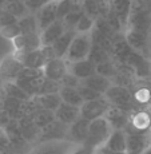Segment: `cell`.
I'll return each mask as SVG.
<instances>
[{
	"mask_svg": "<svg viewBox=\"0 0 151 154\" xmlns=\"http://www.w3.org/2000/svg\"><path fill=\"white\" fill-rule=\"evenodd\" d=\"M98 150L94 149L91 146H87V145H80L78 149L75 150L72 154H96Z\"/></svg>",
	"mask_w": 151,
	"mask_h": 154,
	"instance_id": "cell-37",
	"label": "cell"
},
{
	"mask_svg": "<svg viewBox=\"0 0 151 154\" xmlns=\"http://www.w3.org/2000/svg\"><path fill=\"white\" fill-rule=\"evenodd\" d=\"M142 154H151V147H147V149L144 150V152L142 153Z\"/></svg>",
	"mask_w": 151,
	"mask_h": 154,
	"instance_id": "cell-40",
	"label": "cell"
},
{
	"mask_svg": "<svg viewBox=\"0 0 151 154\" xmlns=\"http://www.w3.org/2000/svg\"><path fill=\"white\" fill-rule=\"evenodd\" d=\"M17 22H19V20H17ZM0 34H2L3 36L8 38V39L14 40L15 38L19 36V35L22 34V29L19 27V23H15V24H11V26H8V27L0 29Z\"/></svg>",
	"mask_w": 151,
	"mask_h": 154,
	"instance_id": "cell-33",
	"label": "cell"
},
{
	"mask_svg": "<svg viewBox=\"0 0 151 154\" xmlns=\"http://www.w3.org/2000/svg\"><path fill=\"white\" fill-rule=\"evenodd\" d=\"M110 107H111L110 102L103 95L102 98L88 100V102L83 103L80 106V117L86 118L87 121L91 122V121L98 119V118H100V117H104L106 112L108 111Z\"/></svg>",
	"mask_w": 151,
	"mask_h": 154,
	"instance_id": "cell-8",
	"label": "cell"
},
{
	"mask_svg": "<svg viewBox=\"0 0 151 154\" xmlns=\"http://www.w3.org/2000/svg\"><path fill=\"white\" fill-rule=\"evenodd\" d=\"M50 2H51V0H24L26 5H27L28 11L31 14H36L41 7H44V5Z\"/></svg>",
	"mask_w": 151,
	"mask_h": 154,
	"instance_id": "cell-36",
	"label": "cell"
},
{
	"mask_svg": "<svg viewBox=\"0 0 151 154\" xmlns=\"http://www.w3.org/2000/svg\"><path fill=\"white\" fill-rule=\"evenodd\" d=\"M88 129H90V121H87L83 117H79L75 122L68 126L67 140L76 145H84L88 135Z\"/></svg>",
	"mask_w": 151,
	"mask_h": 154,
	"instance_id": "cell-11",
	"label": "cell"
},
{
	"mask_svg": "<svg viewBox=\"0 0 151 154\" xmlns=\"http://www.w3.org/2000/svg\"><path fill=\"white\" fill-rule=\"evenodd\" d=\"M55 117L58 121H60V122L70 126L71 123H74L80 117V107L68 105L66 102H62L60 106L55 110Z\"/></svg>",
	"mask_w": 151,
	"mask_h": 154,
	"instance_id": "cell-18",
	"label": "cell"
},
{
	"mask_svg": "<svg viewBox=\"0 0 151 154\" xmlns=\"http://www.w3.org/2000/svg\"><path fill=\"white\" fill-rule=\"evenodd\" d=\"M3 10L8 11L14 16H16L17 19H20V17L29 14L24 0H5V3L3 4Z\"/></svg>",
	"mask_w": 151,
	"mask_h": 154,
	"instance_id": "cell-25",
	"label": "cell"
},
{
	"mask_svg": "<svg viewBox=\"0 0 151 154\" xmlns=\"http://www.w3.org/2000/svg\"><path fill=\"white\" fill-rule=\"evenodd\" d=\"M68 71H71L76 78L83 81V79L88 78V76L94 75L96 72V64L87 58V59H83V60L68 63Z\"/></svg>",
	"mask_w": 151,
	"mask_h": 154,
	"instance_id": "cell-17",
	"label": "cell"
},
{
	"mask_svg": "<svg viewBox=\"0 0 151 154\" xmlns=\"http://www.w3.org/2000/svg\"><path fill=\"white\" fill-rule=\"evenodd\" d=\"M59 95L62 98V102H66L68 105L72 106H80L84 103L82 95L79 94L78 87H68V86H60V90H59Z\"/></svg>",
	"mask_w": 151,
	"mask_h": 154,
	"instance_id": "cell-24",
	"label": "cell"
},
{
	"mask_svg": "<svg viewBox=\"0 0 151 154\" xmlns=\"http://www.w3.org/2000/svg\"><path fill=\"white\" fill-rule=\"evenodd\" d=\"M43 79H44L43 70L23 67L20 70V72L17 74L16 79H15V83L19 86L20 88H23L32 98V97L39 95Z\"/></svg>",
	"mask_w": 151,
	"mask_h": 154,
	"instance_id": "cell-2",
	"label": "cell"
},
{
	"mask_svg": "<svg viewBox=\"0 0 151 154\" xmlns=\"http://www.w3.org/2000/svg\"><path fill=\"white\" fill-rule=\"evenodd\" d=\"M78 90H79V94L82 95V98L84 102H88V100H94V99H98V98H102L103 94L98 93V91H95L94 88L88 87V86L83 85L80 83L78 86Z\"/></svg>",
	"mask_w": 151,
	"mask_h": 154,
	"instance_id": "cell-32",
	"label": "cell"
},
{
	"mask_svg": "<svg viewBox=\"0 0 151 154\" xmlns=\"http://www.w3.org/2000/svg\"><path fill=\"white\" fill-rule=\"evenodd\" d=\"M84 14H86L84 10H76V11L70 12L63 19V23H64V26H66V28L67 29H75L76 24H78V22H79V19H80Z\"/></svg>",
	"mask_w": 151,
	"mask_h": 154,
	"instance_id": "cell-31",
	"label": "cell"
},
{
	"mask_svg": "<svg viewBox=\"0 0 151 154\" xmlns=\"http://www.w3.org/2000/svg\"><path fill=\"white\" fill-rule=\"evenodd\" d=\"M4 94L8 97H12V98H17V99H22V100H26V102H28L29 98L31 97L28 95L27 93H26L23 88H20L19 86L16 83H11V82H8V83L4 85Z\"/></svg>",
	"mask_w": 151,
	"mask_h": 154,
	"instance_id": "cell-28",
	"label": "cell"
},
{
	"mask_svg": "<svg viewBox=\"0 0 151 154\" xmlns=\"http://www.w3.org/2000/svg\"><path fill=\"white\" fill-rule=\"evenodd\" d=\"M94 24H95V20L92 16H90L88 14H84L83 16L79 19L78 24L75 27L76 34H86V32H90L92 29Z\"/></svg>",
	"mask_w": 151,
	"mask_h": 154,
	"instance_id": "cell-29",
	"label": "cell"
},
{
	"mask_svg": "<svg viewBox=\"0 0 151 154\" xmlns=\"http://www.w3.org/2000/svg\"><path fill=\"white\" fill-rule=\"evenodd\" d=\"M0 150L3 154H16V150L14 149L12 143L2 125H0Z\"/></svg>",
	"mask_w": 151,
	"mask_h": 154,
	"instance_id": "cell-30",
	"label": "cell"
},
{
	"mask_svg": "<svg viewBox=\"0 0 151 154\" xmlns=\"http://www.w3.org/2000/svg\"><path fill=\"white\" fill-rule=\"evenodd\" d=\"M98 152L100 154H126V152H112V150H108L107 147L102 146L100 149H98Z\"/></svg>",
	"mask_w": 151,
	"mask_h": 154,
	"instance_id": "cell-38",
	"label": "cell"
},
{
	"mask_svg": "<svg viewBox=\"0 0 151 154\" xmlns=\"http://www.w3.org/2000/svg\"><path fill=\"white\" fill-rule=\"evenodd\" d=\"M2 11H3V7H2V5H0V12H2Z\"/></svg>",
	"mask_w": 151,
	"mask_h": 154,
	"instance_id": "cell-43",
	"label": "cell"
},
{
	"mask_svg": "<svg viewBox=\"0 0 151 154\" xmlns=\"http://www.w3.org/2000/svg\"><path fill=\"white\" fill-rule=\"evenodd\" d=\"M149 147H151V133H150V140H149Z\"/></svg>",
	"mask_w": 151,
	"mask_h": 154,
	"instance_id": "cell-41",
	"label": "cell"
},
{
	"mask_svg": "<svg viewBox=\"0 0 151 154\" xmlns=\"http://www.w3.org/2000/svg\"><path fill=\"white\" fill-rule=\"evenodd\" d=\"M4 3H5V0H0V5H2V7H3V4H4Z\"/></svg>",
	"mask_w": 151,
	"mask_h": 154,
	"instance_id": "cell-42",
	"label": "cell"
},
{
	"mask_svg": "<svg viewBox=\"0 0 151 154\" xmlns=\"http://www.w3.org/2000/svg\"><path fill=\"white\" fill-rule=\"evenodd\" d=\"M126 42L151 60V0H131L126 22Z\"/></svg>",
	"mask_w": 151,
	"mask_h": 154,
	"instance_id": "cell-1",
	"label": "cell"
},
{
	"mask_svg": "<svg viewBox=\"0 0 151 154\" xmlns=\"http://www.w3.org/2000/svg\"><path fill=\"white\" fill-rule=\"evenodd\" d=\"M96 154H100V153H99V152H96Z\"/></svg>",
	"mask_w": 151,
	"mask_h": 154,
	"instance_id": "cell-44",
	"label": "cell"
},
{
	"mask_svg": "<svg viewBox=\"0 0 151 154\" xmlns=\"http://www.w3.org/2000/svg\"><path fill=\"white\" fill-rule=\"evenodd\" d=\"M86 14L95 17L99 14H108L111 0H82Z\"/></svg>",
	"mask_w": 151,
	"mask_h": 154,
	"instance_id": "cell-22",
	"label": "cell"
},
{
	"mask_svg": "<svg viewBox=\"0 0 151 154\" xmlns=\"http://www.w3.org/2000/svg\"><path fill=\"white\" fill-rule=\"evenodd\" d=\"M0 154H3V153H2V150H0Z\"/></svg>",
	"mask_w": 151,
	"mask_h": 154,
	"instance_id": "cell-45",
	"label": "cell"
},
{
	"mask_svg": "<svg viewBox=\"0 0 151 154\" xmlns=\"http://www.w3.org/2000/svg\"><path fill=\"white\" fill-rule=\"evenodd\" d=\"M126 154H142L140 152H135V150H127Z\"/></svg>",
	"mask_w": 151,
	"mask_h": 154,
	"instance_id": "cell-39",
	"label": "cell"
},
{
	"mask_svg": "<svg viewBox=\"0 0 151 154\" xmlns=\"http://www.w3.org/2000/svg\"><path fill=\"white\" fill-rule=\"evenodd\" d=\"M75 35H76L75 29H66V32L52 44V48H54L56 58H63V59L66 58V55H67V52H68V48H70L71 43H72L74 38H75Z\"/></svg>",
	"mask_w": 151,
	"mask_h": 154,
	"instance_id": "cell-19",
	"label": "cell"
},
{
	"mask_svg": "<svg viewBox=\"0 0 151 154\" xmlns=\"http://www.w3.org/2000/svg\"><path fill=\"white\" fill-rule=\"evenodd\" d=\"M80 79L76 78L75 75H74L71 71L68 72H66V75L62 78L60 81V86H68V87H78L79 85H80Z\"/></svg>",
	"mask_w": 151,
	"mask_h": 154,
	"instance_id": "cell-35",
	"label": "cell"
},
{
	"mask_svg": "<svg viewBox=\"0 0 151 154\" xmlns=\"http://www.w3.org/2000/svg\"><path fill=\"white\" fill-rule=\"evenodd\" d=\"M104 147L112 152H127V137L124 130H112Z\"/></svg>",
	"mask_w": 151,
	"mask_h": 154,
	"instance_id": "cell-20",
	"label": "cell"
},
{
	"mask_svg": "<svg viewBox=\"0 0 151 154\" xmlns=\"http://www.w3.org/2000/svg\"><path fill=\"white\" fill-rule=\"evenodd\" d=\"M32 100L35 102L36 106H39L41 109H46V110H51V111H55L62 103V98L59 95V93L41 94V95L34 97Z\"/></svg>",
	"mask_w": 151,
	"mask_h": 154,
	"instance_id": "cell-21",
	"label": "cell"
},
{
	"mask_svg": "<svg viewBox=\"0 0 151 154\" xmlns=\"http://www.w3.org/2000/svg\"><path fill=\"white\" fill-rule=\"evenodd\" d=\"M91 48H92V39H91L90 32L76 34L64 59H66L68 63L87 59L91 52Z\"/></svg>",
	"mask_w": 151,
	"mask_h": 154,
	"instance_id": "cell-4",
	"label": "cell"
},
{
	"mask_svg": "<svg viewBox=\"0 0 151 154\" xmlns=\"http://www.w3.org/2000/svg\"><path fill=\"white\" fill-rule=\"evenodd\" d=\"M16 52H29L41 47L40 32H31V34H20L14 39Z\"/></svg>",
	"mask_w": 151,
	"mask_h": 154,
	"instance_id": "cell-14",
	"label": "cell"
},
{
	"mask_svg": "<svg viewBox=\"0 0 151 154\" xmlns=\"http://www.w3.org/2000/svg\"><path fill=\"white\" fill-rule=\"evenodd\" d=\"M67 133H68V125L55 119L54 122L48 123L40 129L39 134V142L52 141V140H67Z\"/></svg>",
	"mask_w": 151,
	"mask_h": 154,
	"instance_id": "cell-9",
	"label": "cell"
},
{
	"mask_svg": "<svg viewBox=\"0 0 151 154\" xmlns=\"http://www.w3.org/2000/svg\"><path fill=\"white\" fill-rule=\"evenodd\" d=\"M68 72V62L63 58H54L48 60L43 67V74L46 78L60 83L62 78Z\"/></svg>",
	"mask_w": 151,
	"mask_h": 154,
	"instance_id": "cell-10",
	"label": "cell"
},
{
	"mask_svg": "<svg viewBox=\"0 0 151 154\" xmlns=\"http://www.w3.org/2000/svg\"><path fill=\"white\" fill-rule=\"evenodd\" d=\"M96 72L100 74V75H103V76H106V78L111 79V78H114V76L118 75V67L114 62H111L110 59H107V60H103V62H100V63L96 64Z\"/></svg>",
	"mask_w": 151,
	"mask_h": 154,
	"instance_id": "cell-27",
	"label": "cell"
},
{
	"mask_svg": "<svg viewBox=\"0 0 151 154\" xmlns=\"http://www.w3.org/2000/svg\"><path fill=\"white\" fill-rule=\"evenodd\" d=\"M127 137V150H135V152L143 153L149 147V140H150V127L147 129H140V127L134 126L130 123L124 129Z\"/></svg>",
	"mask_w": 151,
	"mask_h": 154,
	"instance_id": "cell-6",
	"label": "cell"
},
{
	"mask_svg": "<svg viewBox=\"0 0 151 154\" xmlns=\"http://www.w3.org/2000/svg\"><path fill=\"white\" fill-rule=\"evenodd\" d=\"M19 27L22 29V34H31V32H40L39 26H38V20L35 14L29 12L26 16L19 19Z\"/></svg>",
	"mask_w": 151,
	"mask_h": 154,
	"instance_id": "cell-26",
	"label": "cell"
},
{
	"mask_svg": "<svg viewBox=\"0 0 151 154\" xmlns=\"http://www.w3.org/2000/svg\"><path fill=\"white\" fill-rule=\"evenodd\" d=\"M111 133H112V127L110 126V123L107 122V119L104 117H100L98 119L91 121L90 129H88V135L84 145L94 147L96 150L100 149L102 146L106 145Z\"/></svg>",
	"mask_w": 151,
	"mask_h": 154,
	"instance_id": "cell-3",
	"label": "cell"
},
{
	"mask_svg": "<svg viewBox=\"0 0 151 154\" xmlns=\"http://www.w3.org/2000/svg\"><path fill=\"white\" fill-rule=\"evenodd\" d=\"M106 99L110 102L111 106L123 109L126 111H132L135 109V100L132 98L131 93L123 86H112L104 93Z\"/></svg>",
	"mask_w": 151,
	"mask_h": 154,
	"instance_id": "cell-5",
	"label": "cell"
},
{
	"mask_svg": "<svg viewBox=\"0 0 151 154\" xmlns=\"http://www.w3.org/2000/svg\"><path fill=\"white\" fill-rule=\"evenodd\" d=\"M80 83L88 86V87H91V88H94L95 91L103 94V95H104L106 91L111 87L110 79L106 78V76H103V75H100V74H98V72H95L94 75H91V76H88V78L83 79Z\"/></svg>",
	"mask_w": 151,
	"mask_h": 154,
	"instance_id": "cell-23",
	"label": "cell"
},
{
	"mask_svg": "<svg viewBox=\"0 0 151 154\" xmlns=\"http://www.w3.org/2000/svg\"><path fill=\"white\" fill-rule=\"evenodd\" d=\"M66 26H64L63 20H56L51 26H48L46 29L40 32V39L41 46H52L62 35L66 32Z\"/></svg>",
	"mask_w": 151,
	"mask_h": 154,
	"instance_id": "cell-16",
	"label": "cell"
},
{
	"mask_svg": "<svg viewBox=\"0 0 151 154\" xmlns=\"http://www.w3.org/2000/svg\"><path fill=\"white\" fill-rule=\"evenodd\" d=\"M15 58L23 64V67H28V69L43 70L44 64L47 63V59L43 54L41 47L29 52H16Z\"/></svg>",
	"mask_w": 151,
	"mask_h": 154,
	"instance_id": "cell-13",
	"label": "cell"
},
{
	"mask_svg": "<svg viewBox=\"0 0 151 154\" xmlns=\"http://www.w3.org/2000/svg\"><path fill=\"white\" fill-rule=\"evenodd\" d=\"M104 118L107 119V122L110 123L112 130H124L130 123H131L130 112L123 110V109L115 107V106H111V107L108 109V111L106 112Z\"/></svg>",
	"mask_w": 151,
	"mask_h": 154,
	"instance_id": "cell-15",
	"label": "cell"
},
{
	"mask_svg": "<svg viewBox=\"0 0 151 154\" xmlns=\"http://www.w3.org/2000/svg\"><path fill=\"white\" fill-rule=\"evenodd\" d=\"M35 16H36L38 26L41 32L58 20V0H51L50 3H47L35 14Z\"/></svg>",
	"mask_w": 151,
	"mask_h": 154,
	"instance_id": "cell-12",
	"label": "cell"
},
{
	"mask_svg": "<svg viewBox=\"0 0 151 154\" xmlns=\"http://www.w3.org/2000/svg\"><path fill=\"white\" fill-rule=\"evenodd\" d=\"M79 146L70 140H52L40 142L29 154H72Z\"/></svg>",
	"mask_w": 151,
	"mask_h": 154,
	"instance_id": "cell-7",
	"label": "cell"
},
{
	"mask_svg": "<svg viewBox=\"0 0 151 154\" xmlns=\"http://www.w3.org/2000/svg\"><path fill=\"white\" fill-rule=\"evenodd\" d=\"M17 17L14 16L12 14H10L8 11L3 10L2 12H0V29L8 27V26L11 24H15V23H17Z\"/></svg>",
	"mask_w": 151,
	"mask_h": 154,
	"instance_id": "cell-34",
	"label": "cell"
}]
</instances>
